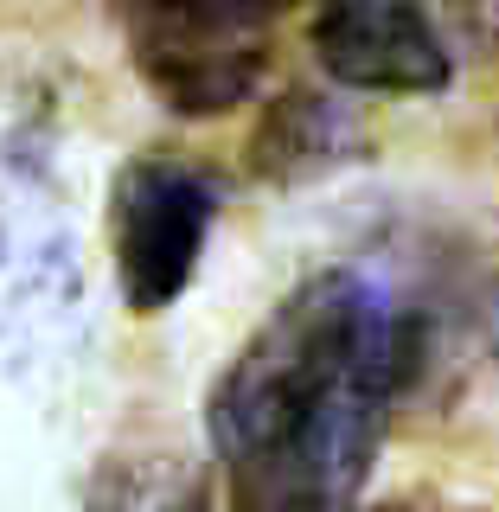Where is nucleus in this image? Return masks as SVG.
<instances>
[{
  "instance_id": "f03ea898",
  "label": "nucleus",
  "mask_w": 499,
  "mask_h": 512,
  "mask_svg": "<svg viewBox=\"0 0 499 512\" xmlns=\"http://www.w3.org/2000/svg\"><path fill=\"white\" fill-rule=\"evenodd\" d=\"M84 340V237L52 122L0 90V359L52 372Z\"/></svg>"
},
{
  "instance_id": "20e7f679",
  "label": "nucleus",
  "mask_w": 499,
  "mask_h": 512,
  "mask_svg": "<svg viewBox=\"0 0 499 512\" xmlns=\"http://www.w3.org/2000/svg\"><path fill=\"white\" fill-rule=\"evenodd\" d=\"M224 192L180 154H135L109 180V269L128 314H167L192 288Z\"/></svg>"
},
{
  "instance_id": "0eeeda50",
  "label": "nucleus",
  "mask_w": 499,
  "mask_h": 512,
  "mask_svg": "<svg viewBox=\"0 0 499 512\" xmlns=\"http://www.w3.org/2000/svg\"><path fill=\"white\" fill-rule=\"evenodd\" d=\"M96 512H212V480L180 455H116L96 480Z\"/></svg>"
},
{
  "instance_id": "f257e3e1",
  "label": "nucleus",
  "mask_w": 499,
  "mask_h": 512,
  "mask_svg": "<svg viewBox=\"0 0 499 512\" xmlns=\"http://www.w3.org/2000/svg\"><path fill=\"white\" fill-rule=\"evenodd\" d=\"M410 372V320L372 269H314L224 365L205 423L231 512H359Z\"/></svg>"
},
{
  "instance_id": "1a4fd4ad",
  "label": "nucleus",
  "mask_w": 499,
  "mask_h": 512,
  "mask_svg": "<svg viewBox=\"0 0 499 512\" xmlns=\"http://www.w3.org/2000/svg\"><path fill=\"white\" fill-rule=\"evenodd\" d=\"M365 512V506H359ZM372 512H423V506H372Z\"/></svg>"
},
{
  "instance_id": "7ed1b4c3",
  "label": "nucleus",
  "mask_w": 499,
  "mask_h": 512,
  "mask_svg": "<svg viewBox=\"0 0 499 512\" xmlns=\"http://www.w3.org/2000/svg\"><path fill=\"white\" fill-rule=\"evenodd\" d=\"M288 7L295 0H109L135 77L186 122L250 103L269 71V26Z\"/></svg>"
},
{
  "instance_id": "39448f33",
  "label": "nucleus",
  "mask_w": 499,
  "mask_h": 512,
  "mask_svg": "<svg viewBox=\"0 0 499 512\" xmlns=\"http://www.w3.org/2000/svg\"><path fill=\"white\" fill-rule=\"evenodd\" d=\"M308 45L346 96H436L455 77L429 0H314Z\"/></svg>"
},
{
  "instance_id": "6e6552de",
  "label": "nucleus",
  "mask_w": 499,
  "mask_h": 512,
  "mask_svg": "<svg viewBox=\"0 0 499 512\" xmlns=\"http://www.w3.org/2000/svg\"><path fill=\"white\" fill-rule=\"evenodd\" d=\"M468 20L487 45H499V0H468Z\"/></svg>"
},
{
  "instance_id": "423d86ee",
  "label": "nucleus",
  "mask_w": 499,
  "mask_h": 512,
  "mask_svg": "<svg viewBox=\"0 0 499 512\" xmlns=\"http://www.w3.org/2000/svg\"><path fill=\"white\" fill-rule=\"evenodd\" d=\"M250 173L269 186H314L327 173L372 154V128L359 103L333 84H288L263 103L250 128Z\"/></svg>"
}]
</instances>
